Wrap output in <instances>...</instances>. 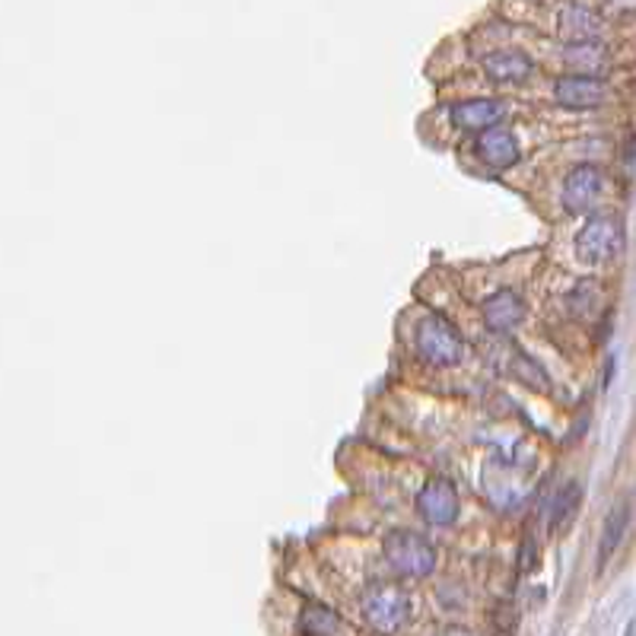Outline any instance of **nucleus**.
Wrapping results in <instances>:
<instances>
[{"instance_id": "1", "label": "nucleus", "mask_w": 636, "mask_h": 636, "mask_svg": "<svg viewBox=\"0 0 636 636\" xmlns=\"http://www.w3.org/2000/svg\"><path fill=\"white\" fill-rule=\"evenodd\" d=\"M417 354L429 366H458L465 357V337L446 315H426L414 334Z\"/></svg>"}, {"instance_id": "2", "label": "nucleus", "mask_w": 636, "mask_h": 636, "mask_svg": "<svg viewBox=\"0 0 636 636\" xmlns=\"http://www.w3.org/2000/svg\"><path fill=\"white\" fill-rule=\"evenodd\" d=\"M382 550H386V564L392 567V573L404 576V579H424L436 570V547L429 545L424 535L392 532Z\"/></svg>"}, {"instance_id": "3", "label": "nucleus", "mask_w": 636, "mask_h": 636, "mask_svg": "<svg viewBox=\"0 0 636 636\" xmlns=\"http://www.w3.org/2000/svg\"><path fill=\"white\" fill-rule=\"evenodd\" d=\"M408 614H411V599L404 589L389 585V582H376L364 592V617L376 634H398Z\"/></svg>"}, {"instance_id": "4", "label": "nucleus", "mask_w": 636, "mask_h": 636, "mask_svg": "<svg viewBox=\"0 0 636 636\" xmlns=\"http://www.w3.org/2000/svg\"><path fill=\"white\" fill-rule=\"evenodd\" d=\"M621 248H624V226L617 216H607V213L589 216L576 236V252L589 265H605L621 255Z\"/></svg>"}, {"instance_id": "5", "label": "nucleus", "mask_w": 636, "mask_h": 636, "mask_svg": "<svg viewBox=\"0 0 636 636\" xmlns=\"http://www.w3.org/2000/svg\"><path fill=\"white\" fill-rule=\"evenodd\" d=\"M554 99L570 112L599 109L605 105L607 83L602 77H589V74H567L554 80Z\"/></svg>"}, {"instance_id": "6", "label": "nucleus", "mask_w": 636, "mask_h": 636, "mask_svg": "<svg viewBox=\"0 0 636 636\" xmlns=\"http://www.w3.org/2000/svg\"><path fill=\"white\" fill-rule=\"evenodd\" d=\"M605 191V172L592 163H579L564 179V208L567 213H585Z\"/></svg>"}, {"instance_id": "7", "label": "nucleus", "mask_w": 636, "mask_h": 636, "mask_svg": "<svg viewBox=\"0 0 636 636\" xmlns=\"http://www.w3.org/2000/svg\"><path fill=\"white\" fill-rule=\"evenodd\" d=\"M557 30L567 42H599V35L605 32V20L585 0H570L557 13Z\"/></svg>"}, {"instance_id": "8", "label": "nucleus", "mask_w": 636, "mask_h": 636, "mask_svg": "<svg viewBox=\"0 0 636 636\" xmlns=\"http://www.w3.org/2000/svg\"><path fill=\"white\" fill-rule=\"evenodd\" d=\"M417 510L436 528L453 525L455 518H458V493H455V487L446 478L426 481L424 490L417 493Z\"/></svg>"}, {"instance_id": "9", "label": "nucleus", "mask_w": 636, "mask_h": 636, "mask_svg": "<svg viewBox=\"0 0 636 636\" xmlns=\"http://www.w3.org/2000/svg\"><path fill=\"white\" fill-rule=\"evenodd\" d=\"M506 102L503 99H465L453 109V122L458 131H468V134H484L490 127L506 119Z\"/></svg>"}, {"instance_id": "10", "label": "nucleus", "mask_w": 636, "mask_h": 636, "mask_svg": "<svg viewBox=\"0 0 636 636\" xmlns=\"http://www.w3.org/2000/svg\"><path fill=\"white\" fill-rule=\"evenodd\" d=\"M484 74L493 80V83H503V87H515V83H525L532 80L535 74V62L518 52V48H496L484 55Z\"/></svg>"}, {"instance_id": "11", "label": "nucleus", "mask_w": 636, "mask_h": 636, "mask_svg": "<svg viewBox=\"0 0 636 636\" xmlns=\"http://www.w3.org/2000/svg\"><path fill=\"white\" fill-rule=\"evenodd\" d=\"M481 315H484L490 332L510 334L522 325V319H525V303H522V297H518L515 290L506 287V290H496L493 297H487L484 305H481Z\"/></svg>"}, {"instance_id": "12", "label": "nucleus", "mask_w": 636, "mask_h": 636, "mask_svg": "<svg viewBox=\"0 0 636 636\" xmlns=\"http://www.w3.org/2000/svg\"><path fill=\"white\" fill-rule=\"evenodd\" d=\"M478 156L484 159V166H490V169H510L518 159V141H515L513 131L496 124V127H490V131L481 134Z\"/></svg>"}, {"instance_id": "13", "label": "nucleus", "mask_w": 636, "mask_h": 636, "mask_svg": "<svg viewBox=\"0 0 636 636\" xmlns=\"http://www.w3.org/2000/svg\"><path fill=\"white\" fill-rule=\"evenodd\" d=\"M564 62L576 67V74H589V77H599V70L607 67L605 48L599 42H567Z\"/></svg>"}, {"instance_id": "14", "label": "nucleus", "mask_w": 636, "mask_h": 636, "mask_svg": "<svg viewBox=\"0 0 636 636\" xmlns=\"http://www.w3.org/2000/svg\"><path fill=\"white\" fill-rule=\"evenodd\" d=\"M627 525H631V500H624L614 513L607 515L605 528H602V542H599V567H605L607 557L624 542Z\"/></svg>"}, {"instance_id": "15", "label": "nucleus", "mask_w": 636, "mask_h": 636, "mask_svg": "<svg viewBox=\"0 0 636 636\" xmlns=\"http://www.w3.org/2000/svg\"><path fill=\"white\" fill-rule=\"evenodd\" d=\"M344 624L334 614L332 607L325 605H305L300 614V634L303 636H341Z\"/></svg>"}, {"instance_id": "16", "label": "nucleus", "mask_w": 636, "mask_h": 636, "mask_svg": "<svg viewBox=\"0 0 636 636\" xmlns=\"http://www.w3.org/2000/svg\"><path fill=\"white\" fill-rule=\"evenodd\" d=\"M579 503H582V490L579 484H567L560 493H557V500H554V513H550V525L554 528H567L570 522H573L576 510H579Z\"/></svg>"}, {"instance_id": "17", "label": "nucleus", "mask_w": 636, "mask_h": 636, "mask_svg": "<svg viewBox=\"0 0 636 636\" xmlns=\"http://www.w3.org/2000/svg\"><path fill=\"white\" fill-rule=\"evenodd\" d=\"M446 636H471V634H461V631H449Z\"/></svg>"}]
</instances>
